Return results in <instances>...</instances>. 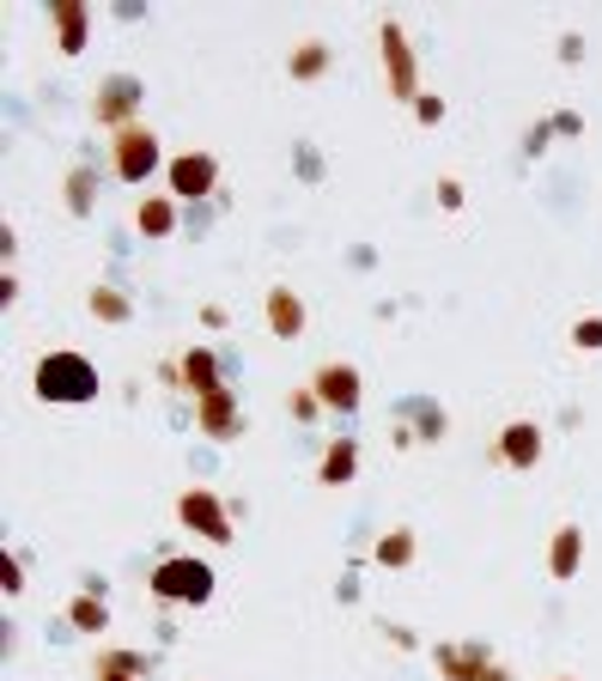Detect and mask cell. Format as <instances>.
Instances as JSON below:
<instances>
[{
  "label": "cell",
  "mask_w": 602,
  "mask_h": 681,
  "mask_svg": "<svg viewBox=\"0 0 602 681\" xmlns=\"http://www.w3.org/2000/svg\"><path fill=\"white\" fill-rule=\"evenodd\" d=\"M542 451H548V439H542V427H535V420H511V427L499 432V457H505L511 469H535Z\"/></svg>",
  "instance_id": "cell-10"
},
{
  "label": "cell",
  "mask_w": 602,
  "mask_h": 681,
  "mask_svg": "<svg viewBox=\"0 0 602 681\" xmlns=\"http://www.w3.org/2000/svg\"><path fill=\"white\" fill-rule=\"evenodd\" d=\"M554 681H572V675H554Z\"/></svg>",
  "instance_id": "cell-32"
},
{
  "label": "cell",
  "mask_w": 602,
  "mask_h": 681,
  "mask_svg": "<svg viewBox=\"0 0 602 681\" xmlns=\"http://www.w3.org/2000/svg\"><path fill=\"white\" fill-rule=\"evenodd\" d=\"M98 663H117V670H128V675H147V658H134V651H104Z\"/></svg>",
  "instance_id": "cell-28"
},
{
  "label": "cell",
  "mask_w": 602,
  "mask_h": 681,
  "mask_svg": "<svg viewBox=\"0 0 602 681\" xmlns=\"http://www.w3.org/2000/svg\"><path fill=\"white\" fill-rule=\"evenodd\" d=\"M311 390H317V402H323L329 414H353V408H360V371L329 359V365H317Z\"/></svg>",
  "instance_id": "cell-8"
},
{
  "label": "cell",
  "mask_w": 602,
  "mask_h": 681,
  "mask_svg": "<svg viewBox=\"0 0 602 681\" xmlns=\"http://www.w3.org/2000/svg\"><path fill=\"white\" fill-rule=\"evenodd\" d=\"M164 177H171L177 201H201V196H213V183H220V159H213V152H177Z\"/></svg>",
  "instance_id": "cell-7"
},
{
  "label": "cell",
  "mask_w": 602,
  "mask_h": 681,
  "mask_svg": "<svg viewBox=\"0 0 602 681\" xmlns=\"http://www.w3.org/2000/svg\"><path fill=\"white\" fill-rule=\"evenodd\" d=\"M56 43H61V56H80L86 49V0H56Z\"/></svg>",
  "instance_id": "cell-14"
},
{
  "label": "cell",
  "mask_w": 602,
  "mask_h": 681,
  "mask_svg": "<svg viewBox=\"0 0 602 681\" xmlns=\"http://www.w3.org/2000/svg\"><path fill=\"white\" fill-rule=\"evenodd\" d=\"M128 311H134V304H128L122 292H110V287H92V317H98V323H128Z\"/></svg>",
  "instance_id": "cell-21"
},
{
  "label": "cell",
  "mask_w": 602,
  "mask_h": 681,
  "mask_svg": "<svg viewBox=\"0 0 602 681\" xmlns=\"http://www.w3.org/2000/svg\"><path fill=\"white\" fill-rule=\"evenodd\" d=\"M31 390L43 395V402H92L98 395V371H92V359L86 353H43L37 359V378H31Z\"/></svg>",
  "instance_id": "cell-1"
},
{
  "label": "cell",
  "mask_w": 602,
  "mask_h": 681,
  "mask_svg": "<svg viewBox=\"0 0 602 681\" xmlns=\"http://www.w3.org/2000/svg\"><path fill=\"white\" fill-rule=\"evenodd\" d=\"M548 140H554V122H542V128H530V147H523V152H542V147H548Z\"/></svg>",
  "instance_id": "cell-30"
},
{
  "label": "cell",
  "mask_w": 602,
  "mask_h": 681,
  "mask_svg": "<svg viewBox=\"0 0 602 681\" xmlns=\"http://www.w3.org/2000/svg\"><path fill=\"white\" fill-rule=\"evenodd\" d=\"M414 560V530H390L378 542V567H408Z\"/></svg>",
  "instance_id": "cell-20"
},
{
  "label": "cell",
  "mask_w": 602,
  "mask_h": 681,
  "mask_svg": "<svg viewBox=\"0 0 602 681\" xmlns=\"http://www.w3.org/2000/svg\"><path fill=\"white\" fill-rule=\"evenodd\" d=\"M287 73H292V80H323V73H329V43H317V37H311V43H299V49H292V61H287Z\"/></svg>",
  "instance_id": "cell-18"
},
{
  "label": "cell",
  "mask_w": 602,
  "mask_h": 681,
  "mask_svg": "<svg viewBox=\"0 0 602 681\" xmlns=\"http://www.w3.org/2000/svg\"><path fill=\"white\" fill-rule=\"evenodd\" d=\"M183 383L195 390V402H201V395H213V390H225V383H220V365H213L208 347H189V353H183Z\"/></svg>",
  "instance_id": "cell-16"
},
{
  "label": "cell",
  "mask_w": 602,
  "mask_h": 681,
  "mask_svg": "<svg viewBox=\"0 0 602 681\" xmlns=\"http://www.w3.org/2000/svg\"><path fill=\"white\" fill-rule=\"evenodd\" d=\"M68 621L80 627V633H104V627H110V609L92 597V590H86V597H73V602H68Z\"/></svg>",
  "instance_id": "cell-19"
},
{
  "label": "cell",
  "mask_w": 602,
  "mask_h": 681,
  "mask_svg": "<svg viewBox=\"0 0 602 681\" xmlns=\"http://www.w3.org/2000/svg\"><path fill=\"white\" fill-rule=\"evenodd\" d=\"M579 560H584V530H554V542H548V572L554 578H579Z\"/></svg>",
  "instance_id": "cell-15"
},
{
  "label": "cell",
  "mask_w": 602,
  "mask_h": 681,
  "mask_svg": "<svg viewBox=\"0 0 602 681\" xmlns=\"http://www.w3.org/2000/svg\"><path fill=\"white\" fill-rule=\"evenodd\" d=\"M572 347L596 353V347H602V317H579V323H572Z\"/></svg>",
  "instance_id": "cell-24"
},
{
  "label": "cell",
  "mask_w": 602,
  "mask_h": 681,
  "mask_svg": "<svg viewBox=\"0 0 602 681\" xmlns=\"http://www.w3.org/2000/svg\"><path fill=\"white\" fill-rule=\"evenodd\" d=\"M395 414H414L427 439H439V432H444V420H439V408H432V402H402V408H395Z\"/></svg>",
  "instance_id": "cell-23"
},
{
  "label": "cell",
  "mask_w": 602,
  "mask_h": 681,
  "mask_svg": "<svg viewBox=\"0 0 602 681\" xmlns=\"http://www.w3.org/2000/svg\"><path fill=\"white\" fill-rule=\"evenodd\" d=\"M268 329H274L280 341H299L304 336V299L292 287H274L268 292Z\"/></svg>",
  "instance_id": "cell-12"
},
{
  "label": "cell",
  "mask_w": 602,
  "mask_h": 681,
  "mask_svg": "<svg viewBox=\"0 0 602 681\" xmlns=\"http://www.w3.org/2000/svg\"><path fill=\"white\" fill-rule=\"evenodd\" d=\"M414 116H420V122H427V128H432V122H444V98L420 92V98H414Z\"/></svg>",
  "instance_id": "cell-27"
},
{
  "label": "cell",
  "mask_w": 602,
  "mask_h": 681,
  "mask_svg": "<svg viewBox=\"0 0 602 681\" xmlns=\"http://www.w3.org/2000/svg\"><path fill=\"white\" fill-rule=\"evenodd\" d=\"M177 518H183V530L208 535V542H232V505H225L213 487H189V493L177 499Z\"/></svg>",
  "instance_id": "cell-5"
},
{
  "label": "cell",
  "mask_w": 602,
  "mask_h": 681,
  "mask_svg": "<svg viewBox=\"0 0 602 681\" xmlns=\"http://www.w3.org/2000/svg\"><path fill=\"white\" fill-rule=\"evenodd\" d=\"M439 208H463V183H456V177H439Z\"/></svg>",
  "instance_id": "cell-29"
},
{
  "label": "cell",
  "mask_w": 602,
  "mask_h": 681,
  "mask_svg": "<svg viewBox=\"0 0 602 681\" xmlns=\"http://www.w3.org/2000/svg\"><path fill=\"white\" fill-rule=\"evenodd\" d=\"M152 597L164 602H189V609H201V602L213 597V572L208 560H159V572H152Z\"/></svg>",
  "instance_id": "cell-2"
},
{
  "label": "cell",
  "mask_w": 602,
  "mask_h": 681,
  "mask_svg": "<svg viewBox=\"0 0 602 681\" xmlns=\"http://www.w3.org/2000/svg\"><path fill=\"white\" fill-rule=\"evenodd\" d=\"M92 189H98V177L80 164V171L68 177V208H73V213H92Z\"/></svg>",
  "instance_id": "cell-22"
},
{
  "label": "cell",
  "mask_w": 602,
  "mask_h": 681,
  "mask_svg": "<svg viewBox=\"0 0 602 681\" xmlns=\"http://www.w3.org/2000/svg\"><path fill=\"white\" fill-rule=\"evenodd\" d=\"M0 590H7V597H19V590H24V567L12 554H0Z\"/></svg>",
  "instance_id": "cell-26"
},
{
  "label": "cell",
  "mask_w": 602,
  "mask_h": 681,
  "mask_svg": "<svg viewBox=\"0 0 602 681\" xmlns=\"http://www.w3.org/2000/svg\"><path fill=\"white\" fill-rule=\"evenodd\" d=\"M110 164H117L122 183H147L152 171H159V134L152 128H122V134H110Z\"/></svg>",
  "instance_id": "cell-4"
},
{
  "label": "cell",
  "mask_w": 602,
  "mask_h": 681,
  "mask_svg": "<svg viewBox=\"0 0 602 681\" xmlns=\"http://www.w3.org/2000/svg\"><path fill=\"white\" fill-rule=\"evenodd\" d=\"M287 408H292V420H311V414H317V408H323V402H317V390H311V383H299V390L287 395Z\"/></svg>",
  "instance_id": "cell-25"
},
{
  "label": "cell",
  "mask_w": 602,
  "mask_h": 681,
  "mask_svg": "<svg viewBox=\"0 0 602 681\" xmlns=\"http://www.w3.org/2000/svg\"><path fill=\"white\" fill-rule=\"evenodd\" d=\"M134 226L147 231V238H171L177 231V196H147L134 213Z\"/></svg>",
  "instance_id": "cell-17"
},
{
  "label": "cell",
  "mask_w": 602,
  "mask_h": 681,
  "mask_svg": "<svg viewBox=\"0 0 602 681\" xmlns=\"http://www.w3.org/2000/svg\"><path fill=\"white\" fill-rule=\"evenodd\" d=\"M360 474V439H329L323 462H317V481L323 487H348Z\"/></svg>",
  "instance_id": "cell-13"
},
{
  "label": "cell",
  "mask_w": 602,
  "mask_h": 681,
  "mask_svg": "<svg viewBox=\"0 0 602 681\" xmlns=\"http://www.w3.org/2000/svg\"><path fill=\"white\" fill-rule=\"evenodd\" d=\"M134 110H140V80H134V73H104V80H98L92 116L122 134V128H134Z\"/></svg>",
  "instance_id": "cell-6"
},
{
  "label": "cell",
  "mask_w": 602,
  "mask_h": 681,
  "mask_svg": "<svg viewBox=\"0 0 602 681\" xmlns=\"http://www.w3.org/2000/svg\"><path fill=\"white\" fill-rule=\"evenodd\" d=\"M378 43H383V80H390V98L414 104L420 98V73H414V49H408V31L395 19L378 24Z\"/></svg>",
  "instance_id": "cell-3"
},
{
  "label": "cell",
  "mask_w": 602,
  "mask_h": 681,
  "mask_svg": "<svg viewBox=\"0 0 602 681\" xmlns=\"http://www.w3.org/2000/svg\"><path fill=\"white\" fill-rule=\"evenodd\" d=\"M195 420H201V432L208 439H238V402H232V390H213V395H201L195 402Z\"/></svg>",
  "instance_id": "cell-11"
},
{
  "label": "cell",
  "mask_w": 602,
  "mask_h": 681,
  "mask_svg": "<svg viewBox=\"0 0 602 681\" xmlns=\"http://www.w3.org/2000/svg\"><path fill=\"white\" fill-rule=\"evenodd\" d=\"M432 663H439L444 681H486L499 670V663L486 658V645H439V651H432Z\"/></svg>",
  "instance_id": "cell-9"
},
{
  "label": "cell",
  "mask_w": 602,
  "mask_h": 681,
  "mask_svg": "<svg viewBox=\"0 0 602 681\" xmlns=\"http://www.w3.org/2000/svg\"><path fill=\"white\" fill-rule=\"evenodd\" d=\"M98 681H140V675H128V670H117V663H98Z\"/></svg>",
  "instance_id": "cell-31"
}]
</instances>
